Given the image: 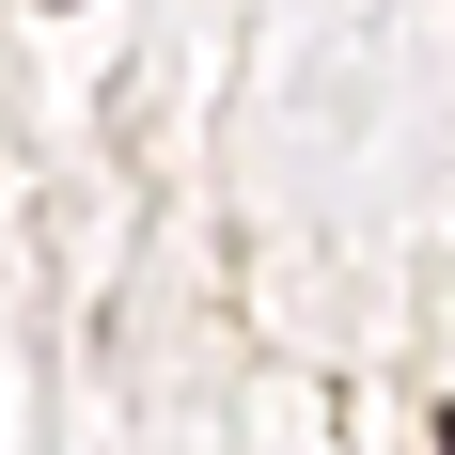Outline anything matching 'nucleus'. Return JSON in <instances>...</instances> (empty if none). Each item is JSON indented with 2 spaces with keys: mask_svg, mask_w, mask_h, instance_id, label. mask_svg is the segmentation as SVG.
Listing matches in <instances>:
<instances>
[{
  "mask_svg": "<svg viewBox=\"0 0 455 455\" xmlns=\"http://www.w3.org/2000/svg\"><path fill=\"white\" fill-rule=\"evenodd\" d=\"M440 455H455V409H440Z\"/></svg>",
  "mask_w": 455,
  "mask_h": 455,
  "instance_id": "nucleus-1",
  "label": "nucleus"
}]
</instances>
